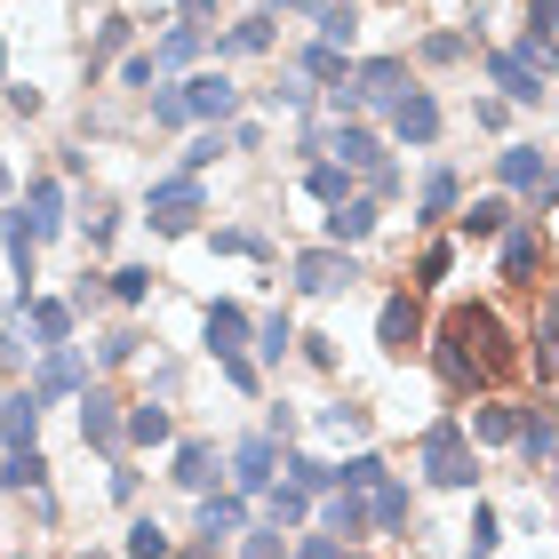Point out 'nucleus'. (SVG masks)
Here are the masks:
<instances>
[{
  "label": "nucleus",
  "mask_w": 559,
  "mask_h": 559,
  "mask_svg": "<svg viewBox=\"0 0 559 559\" xmlns=\"http://www.w3.org/2000/svg\"><path fill=\"white\" fill-rule=\"evenodd\" d=\"M431 368H440L455 392H488V384H503V376L520 368L512 328H503L488 304H455L440 320V336H431Z\"/></svg>",
  "instance_id": "obj_1"
},
{
  "label": "nucleus",
  "mask_w": 559,
  "mask_h": 559,
  "mask_svg": "<svg viewBox=\"0 0 559 559\" xmlns=\"http://www.w3.org/2000/svg\"><path fill=\"white\" fill-rule=\"evenodd\" d=\"M424 479L431 488H472L479 479V464H472V431L455 424V416H440L424 431Z\"/></svg>",
  "instance_id": "obj_2"
},
{
  "label": "nucleus",
  "mask_w": 559,
  "mask_h": 559,
  "mask_svg": "<svg viewBox=\"0 0 559 559\" xmlns=\"http://www.w3.org/2000/svg\"><path fill=\"white\" fill-rule=\"evenodd\" d=\"M209 216V200H200V176H160L152 185V233H192V224Z\"/></svg>",
  "instance_id": "obj_3"
},
{
  "label": "nucleus",
  "mask_w": 559,
  "mask_h": 559,
  "mask_svg": "<svg viewBox=\"0 0 559 559\" xmlns=\"http://www.w3.org/2000/svg\"><path fill=\"white\" fill-rule=\"evenodd\" d=\"M288 272H296V288H304V296H344L352 280H360V264H352L336 240H328V248H296V264H288Z\"/></svg>",
  "instance_id": "obj_4"
},
{
  "label": "nucleus",
  "mask_w": 559,
  "mask_h": 559,
  "mask_svg": "<svg viewBox=\"0 0 559 559\" xmlns=\"http://www.w3.org/2000/svg\"><path fill=\"white\" fill-rule=\"evenodd\" d=\"M416 81H408V64H400V57H368L360 72H352V96H360V105H400V96H408Z\"/></svg>",
  "instance_id": "obj_5"
},
{
  "label": "nucleus",
  "mask_w": 559,
  "mask_h": 559,
  "mask_svg": "<svg viewBox=\"0 0 559 559\" xmlns=\"http://www.w3.org/2000/svg\"><path fill=\"white\" fill-rule=\"evenodd\" d=\"M272 464H280V440H272V431H248V440L233 448V488H240V496L272 488Z\"/></svg>",
  "instance_id": "obj_6"
},
{
  "label": "nucleus",
  "mask_w": 559,
  "mask_h": 559,
  "mask_svg": "<svg viewBox=\"0 0 559 559\" xmlns=\"http://www.w3.org/2000/svg\"><path fill=\"white\" fill-rule=\"evenodd\" d=\"M488 81L503 88V105H536V96H544V72L527 64L520 48H496V57H488Z\"/></svg>",
  "instance_id": "obj_7"
},
{
  "label": "nucleus",
  "mask_w": 559,
  "mask_h": 559,
  "mask_svg": "<svg viewBox=\"0 0 559 559\" xmlns=\"http://www.w3.org/2000/svg\"><path fill=\"white\" fill-rule=\"evenodd\" d=\"M185 105H192V120H209V129H216V120L240 112V88L224 81V72H192V81H185Z\"/></svg>",
  "instance_id": "obj_8"
},
{
  "label": "nucleus",
  "mask_w": 559,
  "mask_h": 559,
  "mask_svg": "<svg viewBox=\"0 0 559 559\" xmlns=\"http://www.w3.org/2000/svg\"><path fill=\"white\" fill-rule=\"evenodd\" d=\"M536 272H544V233L536 224H503V280L536 288Z\"/></svg>",
  "instance_id": "obj_9"
},
{
  "label": "nucleus",
  "mask_w": 559,
  "mask_h": 559,
  "mask_svg": "<svg viewBox=\"0 0 559 559\" xmlns=\"http://www.w3.org/2000/svg\"><path fill=\"white\" fill-rule=\"evenodd\" d=\"M328 160H344V168L376 176V168H384V144H376V129H360V120H344V129L328 136Z\"/></svg>",
  "instance_id": "obj_10"
},
{
  "label": "nucleus",
  "mask_w": 559,
  "mask_h": 559,
  "mask_svg": "<svg viewBox=\"0 0 559 559\" xmlns=\"http://www.w3.org/2000/svg\"><path fill=\"white\" fill-rule=\"evenodd\" d=\"M376 336H384V352L424 344V304H416V296H392L384 312H376Z\"/></svg>",
  "instance_id": "obj_11"
},
{
  "label": "nucleus",
  "mask_w": 559,
  "mask_h": 559,
  "mask_svg": "<svg viewBox=\"0 0 559 559\" xmlns=\"http://www.w3.org/2000/svg\"><path fill=\"white\" fill-rule=\"evenodd\" d=\"M200 328H209V352H216V368L224 360H248V312H240V304H209V320H200Z\"/></svg>",
  "instance_id": "obj_12"
},
{
  "label": "nucleus",
  "mask_w": 559,
  "mask_h": 559,
  "mask_svg": "<svg viewBox=\"0 0 559 559\" xmlns=\"http://www.w3.org/2000/svg\"><path fill=\"white\" fill-rule=\"evenodd\" d=\"M392 136H400V144H431V136H440V105H431L424 88H408V96L392 105Z\"/></svg>",
  "instance_id": "obj_13"
},
{
  "label": "nucleus",
  "mask_w": 559,
  "mask_h": 559,
  "mask_svg": "<svg viewBox=\"0 0 559 559\" xmlns=\"http://www.w3.org/2000/svg\"><path fill=\"white\" fill-rule=\"evenodd\" d=\"M120 424H129V416H120L112 392H81V440L88 448H120Z\"/></svg>",
  "instance_id": "obj_14"
},
{
  "label": "nucleus",
  "mask_w": 559,
  "mask_h": 559,
  "mask_svg": "<svg viewBox=\"0 0 559 559\" xmlns=\"http://www.w3.org/2000/svg\"><path fill=\"white\" fill-rule=\"evenodd\" d=\"M24 224H33V240H57L64 233V185H57V176H40V185L24 192Z\"/></svg>",
  "instance_id": "obj_15"
},
{
  "label": "nucleus",
  "mask_w": 559,
  "mask_h": 559,
  "mask_svg": "<svg viewBox=\"0 0 559 559\" xmlns=\"http://www.w3.org/2000/svg\"><path fill=\"white\" fill-rule=\"evenodd\" d=\"M320 520H328V536H368V488H328V503H320Z\"/></svg>",
  "instance_id": "obj_16"
},
{
  "label": "nucleus",
  "mask_w": 559,
  "mask_h": 559,
  "mask_svg": "<svg viewBox=\"0 0 559 559\" xmlns=\"http://www.w3.org/2000/svg\"><path fill=\"white\" fill-rule=\"evenodd\" d=\"M64 392H88V368H81V352H72V344H48V360H40V400H64Z\"/></svg>",
  "instance_id": "obj_17"
},
{
  "label": "nucleus",
  "mask_w": 559,
  "mask_h": 559,
  "mask_svg": "<svg viewBox=\"0 0 559 559\" xmlns=\"http://www.w3.org/2000/svg\"><path fill=\"white\" fill-rule=\"evenodd\" d=\"M168 479H176V488H192V496H209V488H216V448H209V440H185Z\"/></svg>",
  "instance_id": "obj_18"
},
{
  "label": "nucleus",
  "mask_w": 559,
  "mask_h": 559,
  "mask_svg": "<svg viewBox=\"0 0 559 559\" xmlns=\"http://www.w3.org/2000/svg\"><path fill=\"white\" fill-rule=\"evenodd\" d=\"M496 176H503V185H512V192H544L551 160H544L536 144H512V152H503V160H496Z\"/></svg>",
  "instance_id": "obj_19"
},
{
  "label": "nucleus",
  "mask_w": 559,
  "mask_h": 559,
  "mask_svg": "<svg viewBox=\"0 0 559 559\" xmlns=\"http://www.w3.org/2000/svg\"><path fill=\"white\" fill-rule=\"evenodd\" d=\"M0 440H9V448H33L40 440V392H16L9 408H0Z\"/></svg>",
  "instance_id": "obj_20"
},
{
  "label": "nucleus",
  "mask_w": 559,
  "mask_h": 559,
  "mask_svg": "<svg viewBox=\"0 0 559 559\" xmlns=\"http://www.w3.org/2000/svg\"><path fill=\"white\" fill-rule=\"evenodd\" d=\"M24 320H33L40 352H48V344H72V304H57V296H33V304H24Z\"/></svg>",
  "instance_id": "obj_21"
},
{
  "label": "nucleus",
  "mask_w": 559,
  "mask_h": 559,
  "mask_svg": "<svg viewBox=\"0 0 559 559\" xmlns=\"http://www.w3.org/2000/svg\"><path fill=\"white\" fill-rule=\"evenodd\" d=\"M240 527H248V503L240 496H200V536H240Z\"/></svg>",
  "instance_id": "obj_22"
},
{
  "label": "nucleus",
  "mask_w": 559,
  "mask_h": 559,
  "mask_svg": "<svg viewBox=\"0 0 559 559\" xmlns=\"http://www.w3.org/2000/svg\"><path fill=\"white\" fill-rule=\"evenodd\" d=\"M368 233H376V200H344V209L328 216V240L336 248H360Z\"/></svg>",
  "instance_id": "obj_23"
},
{
  "label": "nucleus",
  "mask_w": 559,
  "mask_h": 559,
  "mask_svg": "<svg viewBox=\"0 0 559 559\" xmlns=\"http://www.w3.org/2000/svg\"><path fill=\"white\" fill-rule=\"evenodd\" d=\"M200 48H209V33H200V24H176V33L152 48V72H176V64H192Z\"/></svg>",
  "instance_id": "obj_24"
},
{
  "label": "nucleus",
  "mask_w": 559,
  "mask_h": 559,
  "mask_svg": "<svg viewBox=\"0 0 559 559\" xmlns=\"http://www.w3.org/2000/svg\"><path fill=\"white\" fill-rule=\"evenodd\" d=\"M368 520H376V527H408V488H400L392 472L368 488Z\"/></svg>",
  "instance_id": "obj_25"
},
{
  "label": "nucleus",
  "mask_w": 559,
  "mask_h": 559,
  "mask_svg": "<svg viewBox=\"0 0 559 559\" xmlns=\"http://www.w3.org/2000/svg\"><path fill=\"white\" fill-rule=\"evenodd\" d=\"M304 192H312V200H328V209H344L352 168H344V160H312V168H304Z\"/></svg>",
  "instance_id": "obj_26"
},
{
  "label": "nucleus",
  "mask_w": 559,
  "mask_h": 559,
  "mask_svg": "<svg viewBox=\"0 0 559 559\" xmlns=\"http://www.w3.org/2000/svg\"><path fill=\"white\" fill-rule=\"evenodd\" d=\"M416 209H424V224H448V216H455V168H431V176H424Z\"/></svg>",
  "instance_id": "obj_27"
},
{
  "label": "nucleus",
  "mask_w": 559,
  "mask_h": 559,
  "mask_svg": "<svg viewBox=\"0 0 559 559\" xmlns=\"http://www.w3.org/2000/svg\"><path fill=\"white\" fill-rule=\"evenodd\" d=\"M304 81H320V88H352V72H344V48L312 40V48H304Z\"/></svg>",
  "instance_id": "obj_28"
},
{
  "label": "nucleus",
  "mask_w": 559,
  "mask_h": 559,
  "mask_svg": "<svg viewBox=\"0 0 559 559\" xmlns=\"http://www.w3.org/2000/svg\"><path fill=\"white\" fill-rule=\"evenodd\" d=\"M0 479H9V488H48V455L40 448H9V464H0Z\"/></svg>",
  "instance_id": "obj_29"
},
{
  "label": "nucleus",
  "mask_w": 559,
  "mask_h": 559,
  "mask_svg": "<svg viewBox=\"0 0 559 559\" xmlns=\"http://www.w3.org/2000/svg\"><path fill=\"white\" fill-rule=\"evenodd\" d=\"M120 440H136V448H160V440H168V408L136 400V408H129V424H120Z\"/></svg>",
  "instance_id": "obj_30"
},
{
  "label": "nucleus",
  "mask_w": 559,
  "mask_h": 559,
  "mask_svg": "<svg viewBox=\"0 0 559 559\" xmlns=\"http://www.w3.org/2000/svg\"><path fill=\"white\" fill-rule=\"evenodd\" d=\"M472 440L512 448V440H520V408H472Z\"/></svg>",
  "instance_id": "obj_31"
},
{
  "label": "nucleus",
  "mask_w": 559,
  "mask_h": 559,
  "mask_svg": "<svg viewBox=\"0 0 559 559\" xmlns=\"http://www.w3.org/2000/svg\"><path fill=\"white\" fill-rule=\"evenodd\" d=\"M280 472H288V488H304V496H328V488H336V464H320V455H288Z\"/></svg>",
  "instance_id": "obj_32"
},
{
  "label": "nucleus",
  "mask_w": 559,
  "mask_h": 559,
  "mask_svg": "<svg viewBox=\"0 0 559 559\" xmlns=\"http://www.w3.org/2000/svg\"><path fill=\"white\" fill-rule=\"evenodd\" d=\"M455 224H464V240H496L503 224H512V209H503V200H472V209L455 216Z\"/></svg>",
  "instance_id": "obj_33"
},
{
  "label": "nucleus",
  "mask_w": 559,
  "mask_h": 559,
  "mask_svg": "<svg viewBox=\"0 0 559 559\" xmlns=\"http://www.w3.org/2000/svg\"><path fill=\"white\" fill-rule=\"evenodd\" d=\"M224 48H233V57H264L272 48V16H240L233 33H224Z\"/></svg>",
  "instance_id": "obj_34"
},
{
  "label": "nucleus",
  "mask_w": 559,
  "mask_h": 559,
  "mask_svg": "<svg viewBox=\"0 0 559 559\" xmlns=\"http://www.w3.org/2000/svg\"><path fill=\"white\" fill-rule=\"evenodd\" d=\"M152 129H192V105H185V88H152Z\"/></svg>",
  "instance_id": "obj_35"
},
{
  "label": "nucleus",
  "mask_w": 559,
  "mask_h": 559,
  "mask_svg": "<svg viewBox=\"0 0 559 559\" xmlns=\"http://www.w3.org/2000/svg\"><path fill=\"white\" fill-rule=\"evenodd\" d=\"M129 559H176V544L160 536V520H136L129 527Z\"/></svg>",
  "instance_id": "obj_36"
},
{
  "label": "nucleus",
  "mask_w": 559,
  "mask_h": 559,
  "mask_svg": "<svg viewBox=\"0 0 559 559\" xmlns=\"http://www.w3.org/2000/svg\"><path fill=\"white\" fill-rule=\"evenodd\" d=\"M352 33H360V16L328 0V9H320V40H328V48H352Z\"/></svg>",
  "instance_id": "obj_37"
},
{
  "label": "nucleus",
  "mask_w": 559,
  "mask_h": 559,
  "mask_svg": "<svg viewBox=\"0 0 559 559\" xmlns=\"http://www.w3.org/2000/svg\"><path fill=\"white\" fill-rule=\"evenodd\" d=\"M536 376H559V296L544 312V336H536Z\"/></svg>",
  "instance_id": "obj_38"
},
{
  "label": "nucleus",
  "mask_w": 559,
  "mask_h": 559,
  "mask_svg": "<svg viewBox=\"0 0 559 559\" xmlns=\"http://www.w3.org/2000/svg\"><path fill=\"white\" fill-rule=\"evenodd\" d=\"M296 344V328H288V312H272V320H257V352L264 360H280V352Z\"/></svg>",
  "instance_id": "obj_39"
},
{
  "label": "nucleus",
  "mask_w": 559,
  "mask_h": 559,
  "mask_svg": "<svg viewBox=\"0 0 559 559\" xmlns=\"http://www.w3.org/2000/svg\"><path fill=\"white\" fill-rule=\"evenodd\" d=\"M112 296H120V304H144V296H152V264H120V272H112Z\"/></svg>",
  "instance_id": "obj_40"
},
{
  "label": "nucleus",
  "mask_w": 559,
  "mask_h": 559,
  "mask_svg": "<svg viewBox=\"0 0 559 559\" xmlns=\"http://www.w3.org/2000/svg\"><path fill=\"white\" fill-rule=\"evenodd\" d=\"M384 479V455H352V464H336V488H376Z\"/></svg>",
  "instance_id": "obj_41"
},
{
  "label": "nucleus",
  "mask_w": 559,
  "mask_h": 559,
  "mask_svg": "<svg viewBox=\"0 0 559 559\" xmlns=\"http://www.w3.org/2000/svg\"><path fill=\"white\" fill-rule=\"evenodd\" d=\"M304 512H312V496H304V488H272V527H296Z\"/></svg>",
  "instance_id": "obj_42"
},
{
  "label": "nucleus",
  "mask_w": 559,
  "mask_h": 559,
  "mask_svg": "<svg viewBox=\"0 0 559 559\" xmlns=\"http://www.w3.org/2000/svg\"><path fill=\"white\" fill-rule=\"evenodd\" d=\"M120 40H129V24H120V16H112V24H96V48H88V72H96V64H105V57H120Z\"/></svg>",
  "instance_id": "obj_43"
},
{
  "label": "nucleus",
  "mask_w": 559,
  "mask_h": 559,
  "mask_svg": "<svg viewBox=\"0 0 559 559\" xmlns=\"http://www.w3.org/2000/svg\"><path fill=\"white\" fill-rule=\"evenodd\" d=\"M240 559H296L288 544H280V527H257V536L240 544Z\"/></svg>",
  "instance_id": "obj_44"
},
{
  "label": "nucleus",
  "mask_w": 559,
  "mask_h": 559,
  "mask_svg": "<svg viewBox=\"0 0 559 559\" xmlns=\"http://www.w3.org/2000/svg\"><path fill=\"white\" fill-rule=\"evenodd\" d=\"M455 57H464V33H431L424 40V64H455Z\"/></svg>",
  "instance_id": "obj_45"
},
{
  "label": "nucleus",
  "mask_w": 559,
  "mask_h": 559,
  "mask_svg": "<svg viewBox=\"0 0 559 559\" xmlns=\"http://www.w3.org/2000/svg\"><path fill=\"white\" fill-rule=\"evenodd\" d=\"M304 105H312V81H280L272 88V112H304Z\"/></svg>",
  "instance_id": "obj_46"
},
{
  "label": "nucleus",
  "mask_w": 559,
  "mask_h": 559,
  "mask_svg": "<svg viewBox=\"0 0 559 559\" xmlns=\"http://www.w3.org/2000/svg\"><path fill=\"white\" fill-rule=\"evenodd\" d=\"M448 264H455V257H448V240H431V248H424V264H416V272H424V288H431V280H448Z\"/></svg>",
  "instance_id": "obj_47"
},
{
  "label": "nucleus",
  "mask_w": 559,
  "mask_h": 559,
  "mask_svg": "<svg viewBox=\"0 0 559 559\" xmlns=\"http://www.w3.org/2000/svg\"><path fill=\"white\" fill-rule=\"evenodd\" d=\"M368 408H320V431H360Z\"/></svg>",
  "instance_id": "obj_48"
},
{
  "label": "nucleus",
  "mask_w": 559,
  "mask_h": 559,
  "mask_svg": "<svg viewBox=\"0 0 559 559\" xmlns=\"http://www.w3.org/2000/svg\"><path fill=\"white\" fill-rule=\"evenodd\" d=\"M472 551H479V559L496 551V512H472Z\"/></svg>",
  "instance_id": "obj_49"
},
{
  "label": "nucleus",
  "mask_w": 559,
  "mask_h": 559,
  "mask_svg": "<svg viewBox=\"0 0 559 559\" xmlns=\"http://www.w3.org/2000/svg\"><path fill=\"white\" fill-rule=\"evenodd\" d=\"M527 16H536L544 40H559V0H527Z\"/></svg>",
  "instance_id": "obj_50"
},
{
  "label": "nucleus",
  "mask_w": 559,
  "mask_h": 559,
  "mask_svg": "<svg viewBox=\"0 0 559 559\" xmlns=\"http://www.w3.org/2000/svg\"><path fill=\"white\" fill-rule=\"evenodd\" d=\"M296 559H344V544H336V536H312V544H304Z\"/></svg>",
  "instance_id": "obj_51"
},
{
  "label": "nucleus",
  "mask_w": 559,
  "mask_h": 559,
  "mask_svg": "<svg viewBox=\"0 0 559 559\" xmlns=\"http://www.w3.org/2000/svg\"><path fill=\"white\" fill-rule=\"evenodd\" d=\"M536 200H544V209H551V200H559V168H551V176H544V192H536Z\"/></svg>",
  "instance_id": "obj_52"
},
{
  "label": "nucleus",
  "mask_w": 559,
  "mask_h": 559,
  "mask_svg": "<svg viewBox=\"0 0 559 559\" xmlns=\"http://www.w3.org/2000/svg\"><path fill=\"white\" fill-rule=\"evenodd\" d=\"M176 559H216V544H209V536H200V551H176Z\"/></svg>",
  "instance_id": "obj_53"
},
{
  "label": "nucleus",
  "mask_w": 559,
  "mask_h": 559,
  "mask_svg": "<svg viewBox=\"0 0 559 559\" xmlns=\"http://www.w3.org/2000/svg\"><path fill=\"white\" fill-rule=\"evenodd\" d=\"M272 9H320V0H272Z\"/></svg>",
  "instance_id": "obj_54"
},
{
  "label": "nucleus",
  "mask_w": 559,
  "mask_h": 559,
  "mask_svg": "<svg viewBox=\"0 0 559 559\" xmlns=\"http://www.w3.org/2000/svg\"><path fill=\"white\" fill-rule=\"evenodd\" d=\"M0 192H9V160H0Z\"/></svg>",
  "instance_id": "obj_55"
},
{
  "label": "nucleus",
  "mask_w": 559,
  "mask_h": 559,
  "mask_svg": "<svg viewBox=\"0 0 559 559\" xmlns=\"http://www.w3.org/2000/svg\"><path fill=\"white\" fill-rule=\"evenodd\" d=\"M544 416H551V424H559V400H551V408H544Z\"/></svg>",
  "instance_id": "obj_56"
},
{
  "label": "nucleus",
  "mask_w": 559,
  "mask_h": 559,
  "mask_svg": "<svg viewBox=\"0 0 559 559\" xmlns=\"http://www.w3.org/2000/svg\"><path fill=\"white\" fill-rule=\"evenodd\" d=\"M0 72H9V48H0Z\"/></svg>",
  "instance_id": "obj_57"
},
{
  "label": "nucleus",
  "mask_w": 559,
  "mask_h": 559,
  "mask_svg": "<svg viewBox=\"0 0 559 559\" xmlns=\"http://www.w3.org/2000/svg\"><path fill=\"white\" fill-rule=\"evenodd\" d=\"M88 559H96V551H88Z\"/></svg>",
  "instance_id": "obj_58"
}]
</instances>
